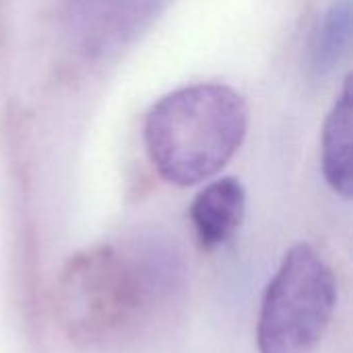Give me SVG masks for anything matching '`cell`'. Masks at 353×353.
<instances>
[{"mask_svg": "<svg viewBox=\"0 0 353 353\" xmlns=\"http://www.w3.org/2000/svg\"><path fill=\"white\" fill-rule=\"evenodd\" d=\"M182 281L174 248L157 238L108 242L74 252L56 283V316L81 347H103L137 335Z\"/></svg>", "mask_w": 353, "mask_h": 353, "instance_id": "cell-1", "label": "cell"}, {"mask_svg": "<svg viewBox=\"0 0 353 353\" xmlns=\"http://www.w3.org/2000/svg\"><path fill=\"white\" fill-rule=\"evenodd\" d=\"M246 132V99L221 83L186 85L163 95L143 126L151 165L176 186H194L219 174Z\"/></svg>", "mask_w": 353, "mask_h": 353, "instance_id": "cell-2", "label": "cell"}, {"mask_svg": "<svg viewBox=\"0 0 353 353\" xmlns=\"http://www.w3.org/2000/svg\"><path fill=\"white\" fill-rule=\"evenodd\" d=\"M337 306L333 269L306 242L292 246L269 281L259 325V353H316Z\"/></svg>", "mask_w": 353, "mask_h": 353, "instance_id": "cell-3", "label": "cell"}, {"mask_svg": "<svg viewBox=\"0 0 353 353\" xmlns=\"http://www.w3.org/2000/svg\"><path fill=\"white\" fill-rule=\"evenodd\" d=\"M246 215V190L234 176L205 186L190 205V221L205 250L223 246L240 230Z\"/></svg>", "mask_w": 353, "mask_h": 353, "instance_id": "cell-4", "label": "cell"}, {"mask_svg": "<svg viewBox=\"0 0 353 353\" xmlns=\"http://www.w3.org/2000/svg\"><path fill=\"white\" fill-rule=\"evenodd\" d=\"M323 174L343 199L352 196V91L345 81L323 128Z\"/></svg>", "mask_w": 353, "mask_h": 353, "instance_id": "cell-5", "label": "cell"}, {"mask_svg": "<svg viewBox=\"0 0 353 353\" xmlns=\"http://www.w3.org/2000/svg\"><path fill=\"white\" fill-rule=\"evenodd\" d=\"M350 27H352L350 0L333 2V6L325 12L323 23H319V29L314 31L310 43V68L314 74L325 77L339 64V60L347 52Z\"/></svg>", "mask_w": 353, "mask_h": 353, "instance_id": "cell-6", "label": "cell"}]
</instances>
